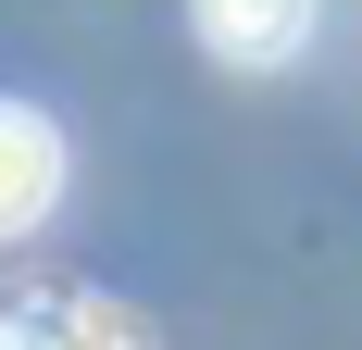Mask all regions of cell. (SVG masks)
<instances>
[{
  "mask_svg": "<svg viewBox=\"0 0 362 350\" xmlns=\"http://www.w3.org/2000/svg\"><path fill=\"white\" fill-rule=\"evenodd\" d=\"M50 201H63V138H50V113L0 101V238H25Z\"/></svg>",
  "mask_w": 362,
  "mask_h": 350,
  "instance_id": "cell-1",
  "label": "cell"
},
{
  "mask_svg": "<svg viewBox=\"0 0 362 350\" xmlns=\"http://www.w3.org/2000/svg\"><path fill=\"white\" fill-rule=\"evenodd\" d=\"M200 38H213L225 63H288L300 38H313V0H200Z\"/></svg>",
  "mask_w": 362,
  "mask_h": 350,
  "instance_id": "cell-2",
  "label": "cell"
},
{
  "mask_svg": "<svg viewBox=\"0 0 362 350\" xmlns=\"http://www.w3.org/2000/svg\"><path fill=\"white\" fill-rule=\"evenodd\" d=\"M50 338H63V350H150L112 300H63V313H50Z\"/></svg>",
  "mask_w": 362,
  "mask_h": 350,
  "instance_id": "cell-3",
  "label": "cell"
},
{
  "mask_svg": "<svg viewBox=\"0 0 362 350\" xmlns=\"http://www.w3.org/2000/svg\"><path fill=\"white\" fill-rule=\"evenodd\" d=\"M0 350H63V338H50V313H25V325H0Z\"/></svg>",
  "mask_w": 362,
  "mask_h": 350,
  "instance_id": "cell-4",
  "label": "cell"
}]
</instances>
